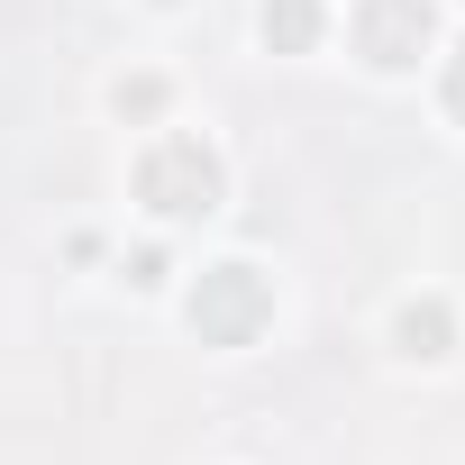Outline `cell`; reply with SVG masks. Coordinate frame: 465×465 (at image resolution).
I'll use <instances>...</instances> for the list:
<instances>
[{
    "mask_svg": "<svg viewBox=\"0 0 465 465\" xmlns=\"http://www.w3.org/2000/svg\"><path fill=\"white\" fill-rule=\"evenodd\" d=\"M183 320H192V338H201V347H256V329L274 320V283H265L247 256L201 265V283H192Z\"/></svg>",
    "mask_w": 465,
    "mask_h": 465,
    "instance_id": "obj_1",
    "label": "cell"
},
{
    "mask_svg": "<svg viewBox=\"0 0 465 465\" xmlns=\"http://www.w3.org/2000/svg\"><path fill=\"white\" fill-rule=\"evenodd\" d=\"M219 192H228V173H219V155H210L201 137H155V146L137 155V201H146L155 219H210Z\"/></svg>",
    "mask_w": 465,
    "mask_h": 465,
    "instance_id": "obj_2",
    "label": "cell"
},
{
    "mask_svg": "<svg viewBox=\"0 0 465 465\" xmlns=\"http://www.w3.org/2000/svg\"><path fill=\"white\" fill-rule=\"evenodd\" d=\"M438 37V0H356V55L374 74H411Z\"/></svg>",
    "mask_w": 465,
    "mask_h": 465,
    "instance_id": "obj_3",
    "label": "cell"
},
{
    "mask_svg": "<svg viewBox=\"0 0 465 465\" xmlns=\"http://www.w3.org/2000/svg\"><path fill=\"white\" fill-rule=\"evenodd\" d=\"M392 347H401L411 365H438V356L456 347V311H447L438 292H420V302H401V311H392Z\"/></svg>",
    "mask_w": 465,
    "mask_h": 465,
    "instance_id": "obj_4",
    "label": "cell"
},
{
    "mask_svg": "<svg viewBox=\"0 0 465 465\" xmlns=\"http://www.w3.org/2000/svg\"><path fill=\"white\" fill-rule=\"evenodd\" d=\"M256 28H265V46H274V55H311V46H320V28H329V10H320V0H265Z\"/></svg>",
    "mask_w": 465,
    "mask_h": 465,
    "instance_id": "obj_5",
    "label": "cell"
},
{
    "mask_svg": "<svg viewBox=\"0 0 465 465\" xmlns=\"http://www.w3.org/2000/svg\"><path fill=\"white\" fill-rule=\"evenodd\" d=\"M119 110H128V119H155V110H164V83H155V74L119 83Z\"/></svg>",
    "mask_w": 465,
    "mask_h": 465,
    "instance_id": "obj_6",
    "label": "cell"
},
{
    "mask_svg": "<svg viewBox=\"0 0 465 465\" xmlns=\"http://www.w3.org/2000/svg\"><path fill=\"white\" fill-rule=\"evenodd\" d=\"M128 283L155 292V283H164V247H137V256H128Z\"/></svg>",
    "mask_w": 465,
    "mask_h": 465,
    "instance_id": "obj_7",
    "label": "cell"
},
{
    "mask_svg": "<svg viewBox=\"0 0 465 465\" xmlns=\"http://www.w3.org/2000/svg\"><path fill=\"white\" fill-rule=\"evenodd\" d=\"M447 110H456V119H465V46H456V55H447Z\"/></svg>",
    "mask_w": 465,
    "mask_h": 465,
    "instance_id": "obj_8",
    "label": "cell"
}]
</instances>
